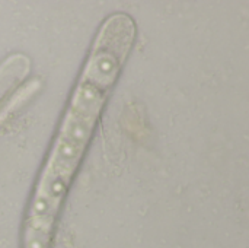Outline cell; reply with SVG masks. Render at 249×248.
Returning a JSON list of instances; mask_svg holds the SVG:
<instances>
[{"label":"cell","instance_id":"1","mask_svg":"<svg viewBox=\"0 0 249 248\" xmlns=\"http://www.w3.org/2000/svg\"><path fill=\"white\" fill-rule=\"evenodd\" d=\"M136 34L134 19L124 12L104 19L70 94L42 172L71 184L109 94L134 47Z\"/></svg>","mask_w":249,"mask_h":248}]
</instances>
